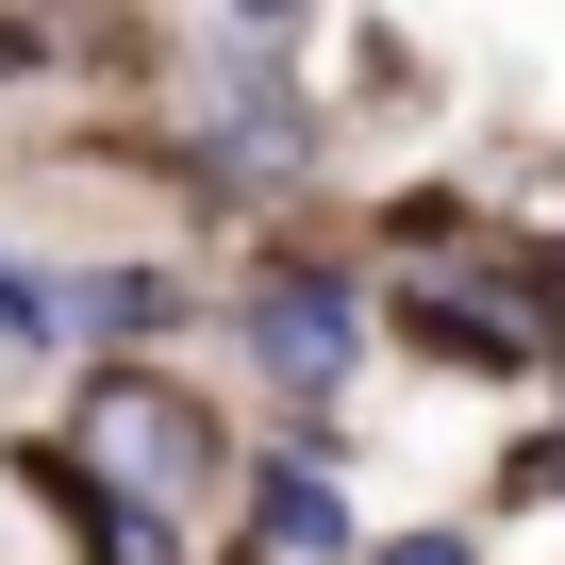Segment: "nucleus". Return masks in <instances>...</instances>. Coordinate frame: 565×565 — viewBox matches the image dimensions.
<instances>
[{
  "mask_svg": "<svg viewBox=\"0 0 565 565\" xmlns=\"http://www.w3.org/2000/svg\"><path fill=\"white\" fill-rule=\"evenodd\" d=\"M399 565H466V548H449V532H416V548H399Z\"/></svg>",
  "mask_w": 565,
  "mask_h": 565,
  "instance_id": "obj_1",
  "label": "nucleus"
}]
</instances>
